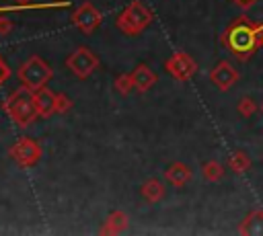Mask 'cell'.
Returning <instances> with one entry per match:
<instances>
[{
  "mask_svg": "<svg viewBox=\"0 0 263 236\" xmlns=\"http://www.w3.org/2000/svg\"><path fill=\"white\" fill-rule=\"evenodd\" d=\"M222 43L242 62L263 47V23H255L249 16H238L222 33Z\"/></svg>",
  "mask_w": 263,
  "mask_h": 236,
  "instance_id": "cell-1",
  "label": "cell"
},
{
  "mask_svg": "<svg viewBox=\"0 0 263 236\" xmlns=\"http://www.w3.org/2000/svg\"><path fill=\"white\" fill-rule=\"evenodd\" d=\"M10 158L18 164V166H33L39 162L41 158V146L33 140V137H21L16 144H12L10 148Z\"/></svg>",
  "mask_w": 263,
  "mask_h": 236,
  "instance_id": "cell-6",
  "label": "cell"
},
{
  "mask_svg": "<svg viewBox=\"0 0 263 236\" xmlns=\"http://www.w3.org/2000/svg\"><path fill=\"white\" fill-rule=\"evenodd\" d=\"M164 70H166L175 80L185 82V80H189V78L197 72V64H195V60H193L189 53L177 51V53H173V55L164 62Z\"/></svg>",
  "mask_w": 263,
  "mask_h": 236,
  "instance_id": "cell-5",
  "label": "cell"
},
{
  "mask_svg": "<svg viewBox=\"0 0 263 236\" xmlns=\"http://www.w3.org/2000/svg\"><path fill=\"white\" fill-rule=\"evenodd\" d=\"M70 107H72V101L64 92H58V96H55V113H66Z\"/></svg>",
  "mask_w": 263,
  "mask_h": 236,
  "instance_id": "cell-20",
  "label": "cell"
},
{
  "mask_svg": "<svg viewBox=\"0 0 263 236\" xmlns=\"http://www.w3.org/2000/svg\"><path fill=\"white\" fill-rule=\"evenodd\" d=\"M55 96L58 92L49 90L47 86H41L35 90V105L41 117H49L51 113H55Z\"/></svg>",
  "mask_w": 263,
  "mask_h": 236,
  "instance_id": "cell-10",
  "label": "cell"
},
{
  "mask_svg": "<svg viewBox=\"0 0 263 236\" xmlns=\"http://www.w3.org/2000/svg\"><path fill=\"white\" fill-rule=\"evenodd\" d=\"M238 232L245 234V236H261V234H263V209L251 211V213L242 220Z\"/></svg>",
  "mask_w": 263,
  "mask_h": 236,
  "instance_id": "cell-13",
  "label": "cell"
},
{
  "mask_svg": "<svg viewBox=\"0 0 263 236\" xmlns=\"http://www.w3.org/2000/svg\"><path fill=\"white\" fill-rule=\"evenodd\" d=\"M51 76H53L51 68H49L39 55L29 57V60L18 68V78H21L23 84L29 86L31 90H37V88L45 86V84L51 80Z\"/></svg>",
  "mask_w": 263,
  "mask_h": 236,
  "instance_id": "cell-4",
  "label": "cell"
},
{
  "mask_svg": "<svg viewBox=\"0 0 263 236\" xmlns=\"http://www.w3.org/2000/svg\"><path fill=\"white\" fill-rule=\"evenodd\" d=\"M16 4H21V6H25V4H31V0H14Z\"/></svg>",
  "mask_w": 263,
  "mask_h": 236,
  "instance_id": "cell-23",
  "label": "cell"
},
{
  "mask_svg": "<svg viewBox=\"0 0 263 236\" xmlns=\"http://www.w3.org/2000/svg\"><path fill=\"white\" fill-rule=\"evenodd\" d=\"M150 23H152V10H150L142 0H134L132 4H127V6L119 12V16H117V21H115L117 29H119L121 33L129 35V37L140 35Z\"/></svg>",
  "mask_w": 263,
  "mask_h": 236,
  "instance_id": "cell-3",
  "label": "cell"
},
{
  "mask_svg": "<svg viewBox=\"0 0 263 236\" xmlns=\"http://www.w3.org/2000/svg\"><path fill=\"white\" fill-rule=\"evenodd\" d=\"M232 2H236V4H240V6H251V4H255L257 0H232Z\"/></svg>",
  "mask_w": 263,
  "mask_h": 236,
  "instance_id": "cell-22",
  "label": "cell"
},
{
  "mask_svg": "<svg viewBox=\"0 0 263 236\" xmlns=\"http://www.w3.org/2000/svg\"><path fill=\"white\" fill-rule=\"evenodd\" d=\"M210 80L214 82V86L216 88H220L222 92L224 90H230L236 82H238V72L234 70V66L230 64V62H218L214 68H212V72H210Z\"/></svg>",
  "mask_w": 263,
  "mask_h": 236,
  "instance_id": "cell-9",
  "label": "cell"
},
{
  "mask_svg": "<svg viewBox=\"0 0 263 236\" xmlns=\"http://www.w3.org/2000/svg\"><path fill=\"white\" fill-rule=\"evenodd\" d=\"M132 78H134V86H136L138 92H146V90H150L156 84V74L146 64L136 66V70L132 72Z\"/></svg>",
  "mask_w": 263,
  "mask_h": 236,
  "instance_id": "cell-11",
  "label": "cell"
},
{
  "mask_svg": "<svg viewBox=\"0 0 263 236\" xmlns=\"http://www.w3.org/2000/svg\"><path fill=\"white\" fill-rule=\"evenodd\" d=\"M259 109H261V113H263V105H261V107H259Z\"/></svg>",
  "mask_w": 263,
  "mask_h": 236,
  "instance_id": "cell-24",
  "label": "cell"
},
{
  "mask_svg": "<svg viewBox=\"0 0 263 236\" xmlns=\"http://www.w3.org/2000/svg\"><path fill=\"white\" fill-rule=\"evenodd\" d=\"M201 176H203L208 183H218V181L224 176V166H222L218 160H208V162H203V166H201Z\"/></svg>",
  "mask_w": 263,
  "mask_h": 236,
  "instance_id": "cell-17",
  "label": "cell"
},
{
  "mask_svg": "<svg viewBox=\"0 0 263 236\" xmlns=\"http://www.w3.org/2000/svg\"><path fill=\"white\" fill-rule=\"evenodd\" d=\"M66 66L74 72V76L86 78L99 66V57L88 47H78L74 53H70V57L66 60Z\"/></svg>",
  "mask_w": 263,
  "mask_h": 236,
  "instance_id": "cell-7",
  "label": "cell"
},
{
  "mask_svg": "<svg viewBox=\"0 0 263 236\" xmlns=\"http://www.w3.org/2000/svg\"><path fill=\"white\" fill-rule=\"evenodd\" d=\"M164 176H166V181H168L171 185H175V187H185V185L191 181L193 172H191V168H189L187 164H183V162H173V164L164 170Z\"/></svg>",
  "mask_w": 263,
  "mask_h": 236,
  "instance_id": "cell-12",
  "label": "cell"
},
{
  "mask_svg": "<svg viewBox=\"0 0 263 236\" xmlns=\"http://www.w3.org/2000/svg\"><path fill=\"white\" fill-rule=\"evenodd\" d=\"M257 109H259V105H257L255 99H251V96H242V99L236 103V111H238L240 117H251V115L257 113Z\"/></svg>",
  "mask_w": 263,
  "mask_h": 236,
  "instance_id": "cell-18",
  "label": "cell"
},
{
  "mask_svg": "<svg viewBox=\"0 0 263 236\" xmlns=\"http://www.w3.org/2000/svg\"><path fill=\"white\" fill-rule=\"evenodd\" d=\"M228 166H230L232 172L242 174V172H247V170L251 168V158L247 156V152L236 150V152L230 154V158H228Z\"/></svg>",
  "mask_w": 263,
  "mask_h": 236,
  "instance_id": "cell-16",
  "label": "cell"
},
{
  "mask_svg": "<svg viewBox=\"0 0 263 236\" xmlns=\"http://www.w3.org/2000/svg\"><path fill=\"white\" fill-rule=\"evenodd\" d=\"M125 228H127V215L123 211H113L105 220V224L101 228V234H121Z\"/></svg>",
  "mask_w": 263,
  "mask_h": 236,
  "instance_id": "cell-14",
  "label": "cell"
},
{
  "mask_svg": "<svg viewBox=\"0 0 263 236\" xmlns=\"http://www.w3.org/2000/svg\"><path fill=\"white\" fill-rule=\"evenodd\" d=\"M8 29H10V23H8V21H4V18H2V21H0V33H6V31H8Z\"/></svg>",
  "mask_w": 263,
  "mask_h": 236,
  "instance_id": "cell-21",
  "label": "cell"
},
{
  "mask_svg": "<svg viewBox=\"0 0 263 236\" xmlns=\"http://www.w3.org/2000/svg\"><path fill=\"white\" fill-rule=\"evenodd\" d=\"M113 86H115V90H117L119 94H127L132 88H136V86H134V78H132V74H119V76L115 78Z\"/></svg>",
  "mask_w": 263,
  "mask_h": 236,
  "instance_id": "cell-19",
  "label": "cell"
},
{
  "mask_svg": "<svg viewBox=\"0 0 263 236\" xmlns=\"http://www.w3.org/2000/svg\"><path fill=\"white\" fill-rule=\"evenodd\" d=\"M142 197L148 201V203H158L162 197H164V185L156 179H150L142 185Z\"/></svg>",
  "mask_w": 263,
  "mask_h": 236,
  "instance_id": "cell-15",
  "label": "cell"
},
{
  "mask_svg": "<svg viewBox=\"0 0 263 236\" xmlns=\"http://www.w3.org/2000/svg\"><path fill=\"white\" fill-rule=\"evenodd\" d=\"M4 109L8 113V117L21 125L27 127L29 123H33L39 117L37 105H35V90H31L29 86H21L16 88L4 103Z\"/></svg>",
  "mask_w": 263,
  "mask_h": 236,
  "instance_id": "cell-2",
  "label": "cell"
},
{
  "mask_svg": "<svg viewBox=\"0 0 263 236\" xmlns=\"http://www.w3.org/2000/svg\"><path fill=\"white\" fill-rule=\"evenodd\" d=\"M72 23L82 31L84 35H90L99 25H101V12L95 8L90 2H82L74 12H72Z\"/></svg>",
  "mask_w": 263,
  "mask_h": 236,
  "instance_id": "cell-8",
  "label": "cell"
}]
</instances>
